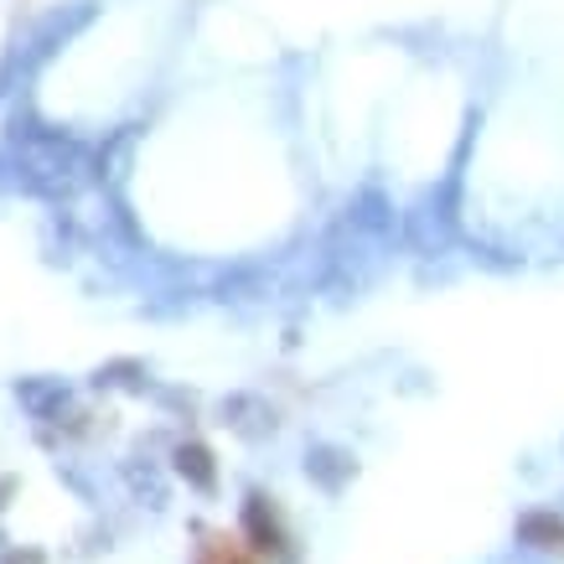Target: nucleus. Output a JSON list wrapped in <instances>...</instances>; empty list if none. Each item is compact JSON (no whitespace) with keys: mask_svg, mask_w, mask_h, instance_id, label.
Segmentation results:
<instances>
[{"mask_svg":"<svg viewBox=\"0 0 564 564\" xmlns=\"http://www.w3.org/2000/svg\"><path fill=\"white\" fill-rule=\"evenodd\" d=\"M243 533L254 539L259 554H270V560H291V539H285V529H280V513H274L264 497H249V508H243Z\"/></svg>","mask_w":564,"mask_h":564,"instance_id":"obj_1","label":"nucleus"},{"mask_svg":"<svg viewBox=\"0 0 564 564\" xmlns=\"http://www.w3.org/2000/svg\"><path fill=\"white\" fill-rule=\"evenodd\" d=\"M352 471H358V466H352V456H347V451H337V445H316V451L306 456V477H316L326 492H343L347 481H352Z\"/></svg>","mask_w":564,"mask_h":564,"instance_id":"obj_2","label":"nucleus"},{"mask_svg":"<svg viewBox=\"0 0 564 564\" xmlns=\"http://www.w3.org/2000/svg\"><path fill=\"white\" fill-rule=\"evenodd\" d=\"M523 539H529L533 549L564 554V523L554 513H529V518H523Z\"/></svg>","mask_w":564,"mask_h":564,"instance_id":"obj_3","label":"nucleus"},{"mask_svg":"<svg viewBox=\"0 0 564 564\" xmlns=\"http://www.w3.org/2000/svg\"><path fill=\"white\" fill-rule=\"evenodd\" d=\"M176 462H182V471H187L197 487H213V456H207L203 445H182V451H176Z\"/></svg>","mask_w":564,"mask_h":564,"instance_id":"obj_4","label":"nucleus"}]
</instances>
